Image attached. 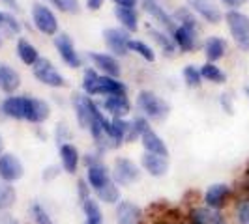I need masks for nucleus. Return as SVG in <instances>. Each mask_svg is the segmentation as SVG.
Listing matches in <instances>:
<instances>
[{
	"mask_svg": "<svg viewBox=\"0 0 249 224\" xmlns=\"http://www.w3.org/2000/svg\"><path fill=\"white\" fill-rule=\"evenodd\" d=\"M83 90L88 96H125L127 88L124 82H120L114 77H107V75L96 73L94 69H87L85 77H83Z\"/></svg>",
	"mask_w": 249,
	"mask_h": 224,
	"instance_id": "nucleus-1",
	"label": "nucleus"
},
{
	"mask_svg": "<svg viewBox=\"0 0 249 224\" xmlns=\"http://www.w3.org/2000/svg\"><path fill=\"white\" fill-rule=\"evenodd\" d=\"M137 107L144 114V118L156 120V122L165 120L169 116V111H171L169 105H167V101H163L161 97H158L154 92H148V90H142L139 94Z\"/></svg>",
	"mask_w": 249,
	"mask_h": 224,
	"instance_id": "nucleus-2",
	"label": "nucleus"
},
{
	"mask_svg": "<svg viewBox=\"0 0 249 224\" xmlns=\"http://www.w3.org/2000/svg\"><path fill=\"white\" fill-rule=\"evenodd\" d=\"M112 181L118 187H127L137 183L141 179V168L137 162H133L127 157H116L111 168Z\"/></svg>",
	"mask_w": 249,
	"mask_h": 224,
	"instance_id": "nucleus-3",
	"label": "nucleus"
},
{
	"mask_svg": "<svg viewBox=\"0 0 249 224\" xmlns=\"http://www.w3.org/2000/svg\"><path fill=\"white\" fill-rule=\"evenodd\" d=\"M227 19V25L229 30L234 37L236 45L240 49L249 50V17L244 13L236 12V10H231V12L225 15Z\"/></svg>",
	"mask_w": 249,
	"mask_h": 224,
	"instance_id": "nucleus-4",
	"label": "nucleus"
},
{
	"mask_svg": "<svg viewBox=\"0 0 249 224\" xmlns=\"http://www.w3.org/2000/svg\"><path fill=\"white\" fill-rule=\"evenodd\" d=\"M231 198H232V189L227 183H212L202 194L204 206L210 209H215V211H223L229 206Z\"/></svg>",
	"mask_w": 249,
	"mask_h": 224,
	"instance_id": "nucleus-5",
	"label": "nucleus"
},
{
	"mask_svg": "<svg viewBox=\"0 0 249 224\" xmlns=\"http://www.w3.org/2000/svg\"><path fill=\"white\" fill-rule=\"evenodd\" d=\"M114 219L116 224H144V211L131 200H120L114 206Z\"/></svg>",
	"mask_w": 249,
	"mask_h": 224,
	"instance_id": "nucleus-6",
	"label": "nucleus"
},
{
	"mask_svg": "<svg viewBox=\"0 0 249 224\" xmlns=\"http://www.w3.org/2000/svg\"><path fill=\"white\" fill-rule=\"evenodd\" d=\"M32 21H34V26L45 36H54L58 32V21H56L54 13L43 4L32 6Z\"/></svg>",
	"mask_w": 249,
	"mask_h": 224,
	"instance_id": "nucleus-7",
	"label": "nucleus"
},
{
	"mask_svg": "<svg viewBox=\"0 0 249 224\" xmlns=\"http://www.w3.org/2000/svg\"><path fill=\"white\" fill-rule=\"evenodd\" d=\"M34 77L41 84H47L51 88H62L66 86V79L58 73V69L47 60V58H39L34 64Z\"/></svg>",
	"mask_w": 249,
	"mask_h": 224,
	"instance_id": "nucleus-8",
	"label": "nucleus"
},
{
	"mask_svg": "<svg viewBox=\"0 0 249 224\" xmlns=\"http://www.w3.org/2000/svg\"><path fill=\"white\" fill-rule=\"evenodd\" d=\"M25 176V166L21 159L13 153H2L0 155V181L15 183Z\"/></svg>",
	"mask_w": 249,
	"mask_h": 224,
	"instance_id": "nucleus-9",
	"label": "nucleus"
},
{
	"mask_svg": "<svg viewBox=\"0 0 249 224\" xmlns=\"http://www.w3.org/2000/svg\"><path fill=\"white\" fill-rule=\"evenodd\" d=\"M186 223L189 224H229L223 211H215L206 206H193L186 213Z\"/></svg>",
	"mask_w": 249,
	"mask_h": 224,
	"instance_id": "nucleus-10",
	"label": "nucleus"
},
{
	"mask_svg": "<svg viewBox=\"0 0 249 224\" xmlns=\"http://www.w3.org/2000/svg\"><path fill=\"white\" fill-rule=\"evenodd\" d=\"M85 179L88 181L90 189L96 192V191H100L101 187H105L107 183H111L112 181L111 168H109L103 161L98 162V164H92V166H88L87 168Z\"/></svg>",
	"mask_w": 249,
	"mask_h": 224,
	"instance_id": "nucleus-11",
	"label": "nucleus"
},
{
	"mask_svg": "<svg viewBox=\"0 0 249 224\" xmlns=\"http://www.w3.org/2000/svg\"><path fill=\"white\" fill-rule=\"evenodd\" d=\"M103 37H105V43L111 52L118 54V56H124L127 54V43H129V34L122 30V28H107L103 32Z\"/></svg>",
	"mask_w": 249,
	"mask_h": 224,
	"instance_id": "nucleus-12",
	"label": "nucleus"
},
{
	"mask_svg": "<svg viewBox=\"0 0 249 224\" xmlns=\"http://www.w3.org/2000/svg\"><path fill=\"white\" fill-rule=\"evenodd\" d=\"M141 166L144 172H148L152 177H163L169 172V157L163 155H154V153H142L141 157Z\"/></svg>",
	"mask_w": 249,
	"mask_h": 224,
	"instance_id": "nucleus-13",
	"label": "nucleus"
},
{
	"mask_svg": "<svg viewBox=\"0 0 249 224\" xmlns=\"http://www.w3.org/2000/svg\"><path fill=\"white\" fill-rule=\"evenodd\" d=\"M54 47H56V50L62 56V60L70 67H81V56L77 54V50L73 47V41H71V37L68 36V34H58V36L54 37Z\"/></svg>",
	"mask_w": 249,
	"mask_h": 224,
	"instance_id": "nucleus-14",
	"label": "nucleus"
},
{
	"mask_svg": "<svg viewBox=\"0 0 249 224\" xmlns=\"http://www.w3.org/2000/svg\"><path fill=\"white\" fill-rule=\"evenodd\" d=\"M51 116V109L45 101L37 97H26L25 120L30 124H43Z\"/></svg>",
	"mask_w": 249,
	"mask_h": 224,
	"instance_id": "nucleus-15",
	"label": "nucleus"
},
{
	"mask_svg": "<svg viewBox=\"0 0 249 224\" xmlns=\"http://www.w3.org/2000/svg\"><path fill=\"white\" fill-rule=\"evenodd\" d=\"M81 153L75 144L68 142L60 146V162H62V168L66 174H77L79 170V164H81Z\"/></svg>",
	"mask_w": 249,
	"mask_h": 224,
	"instance_id": "nucleus-16",
	"label": "nucleus"
},
{
	"mask_svg": "<svg viewBox=\"0 0 249 224\" xmlns=\"http://www.w3.org/2000/svg\"><path fill=\"white\" fill-rule=\"evenodd\" d=\"M197 32L199 30H193V28H187V26L178 25L173 30V41L180 50L189 52L197 47Z\"/></svg>",
	"mask_w": 249,
	"mask_h": 224,
	"instance_id": "nucleus-17",
	"label": "nucleus"
},
{
	"mask_svg": "<svg viewBox=\"0 0 249 224\" xmlns=\"http://www.w3.org/2000/svg\"><path fill=\"white\" fill-rule=\"evenodd\" d=\"M141 144H142V148L146 153H154V155H163V157H169V148H167V144H165V140H163L152 127H150L146 133H142V137H141Z\"/></svg>",
	"mask_w": 249,
	"mask_h": 224,
	"instance_id": "nucleus-18",
	"label": "nucleus"
},
{
	"mask_svg": "<svg viewBox=\"0 0 249 224\" xmlns=\"http://www.w3.org/2000/svg\"><path fill=\"white\" fill-rule=\"evenodd\" d=\"M88 56H90V60L94 62V65L100 67L107 77H114V79H116V77L120 75V64H118V60H116L114 56L105 54V52H90Z\"/></svg>",
	"mask_w": 249,
	"mask_h": 224,
	"instance_id": "nucleus-19",
	"label": "nucleus"
},
{
	"mask_svg": "<svg viewBox=\"0 0 249 224\" xmlns=\"http://www.w3.org/2000/svg\"><path fill=\"white\" fill-rule=\"evenodd\" d=\"M189 4L204 21H208L212 25H217L221 21V12L212 0H189Z\"/></svg>",
	"mask_w": 249,
	"mask_h": 224,
	"instance_id": "nucleus-20",
	"label": "nucleus"
},
{
	"mask_svg": "<svg viewBox=\"0 0 249 224\" xmlns=\"http://www.w3.org/2000/svg\"><path fill=\"white\" fill-rule=\"evenodd\" d=\"M103 109L109 112L112 118H124L131 111V103L125 96H109L103 101Z\"/></svg>",
	"mask_w": 249,
	"mask_h": 224,
	"instance_id": "nucleus-21",
	"label": "nucleus"
},
{
	"mask_svg": "<svg viewBox=\"0 0 249 224\" xmlns=\"http://www.w3.org/2000/svg\"><path fill=\"white\" fill-rule=\"evenodd\" d=\"M26 109V96H10L2 103V112L4 116L13 118V120H25Z\"/></svg>",
	"mask_w": 249,
	"mask_h": 224,
	"instance_id": "nucleus-22",
	"label": "nucleus"
},
{
	"mask_svg": "<svg viewBox=\"0 0 249 224\" xmlns=\"http://www.w3.org/2000/svg\"><path fill=\"white\" fill-rule=\"evenodd\" d=\"M19 86H21L19 73L13 67H10L8 64L0 62V90L6 94H13Z\"/></svg>",
	"mask_w": 249,
	"mask_h": 224,
	"instance_id": "nucleus-23",
	"label": "nucleus"
},
{
	"mask_svg": "<svg viewBox=\"0 0 249 224\" xmlns=\"http://www.w3.org/2000/svg\"><path fill=\"white\" fill-rule=\"evenodd\" d=\"M142 8L146 10V13H150L158 23H161L165 28H169L171 32L175 30V21H173V17L169 15V13L163 10L161 6L158 4V0H142Z\"/></svg>",
	"mask_w": 249,
	"mask_h": 224,
	"instance_id": "nucleus-24",
	"label": "nucleus"
},
{
	"mask_svg": "<svg viewBox=\"0 0 249 224\" xmlns=\"http://www.w3.org/2000/svg\"><path fill=\"white\" fill-rule=\"evenodd\" d=\"M81 209L85 215L83 224H105V217L101 211V204L96 198H88L81 204Z\"/></svg>",
	"mask_w": 249,
	"mask_h": 224,
	"instance_id": "nucleus-25",
	"label": "nucleus"
},
{
	"mask_svg": "<svg viewBox=\"0 0 249 224\" xmlns=\"http://www.w3.org/2000/svg\"><path fill=\"white\" fill-rule=\"evenodd\" d=\"M90 105H92V99L87 97V96H81V94L73 96V109L75 116H77V124L81 125L83 129H88V124H90Z\"/></svg>",
	"mask_w": 249,
	"mask_h": 224,
	"instance_id": "nucleus-26",
	"label": "nucleus"
},
{
	"mask_svg": "<svg viewBox=\"0 0 249 224\" xmlns=\"http://www.w3.org/2000/svg\"><path fill=\"white\" fill-rule=\"evenodd\" d=\"M94 198L98 200L100 204H105V206H116L122 200V191H120V187L116 185L114 181H111L105 187H101L100 191H96Z\"/></svg>",
	"mask_w": 249,
	"mask_h": 224,
	"instance_id": "nucleus-27",
	"label": "nucleus"
},
{
	"mask_svg": "<svg viewBox=\"0 0 249 224\" xmlns=\"http://www.w3.org/2000/svg\"><path fill=\"white\" fill-rule=\"evenodd\" d=\"M114 15L118 19V23L124 26L125 30L135 32L139 28V15L135 8H125V6H116L114 8Z\"/></svg>",
	"mask_w": 249,
	"mask_h": 224,
	"instance_id": "nucleus-28",
	"label": "nucleus"
},
{
	"mask_svg": "<svg viewBox=\"0 0 249 224\" xmlns=\"http://www.w3.org/2000/svg\"><path fill=\"white\" fill-rule=\"evenodd\" d=\"M127 133H129V122H125L124 118H112L111 120V138L116 144V148H120L127 140Z\"/></svg>",
	"mask_w": 249,
	"mask_h": 224,
	"instance_id": "nucleus-29",
	"label": "nucleus"
},
{
	"mask_svg": "<svg viewBox=\"0 0 249 224\" xmlns=\"http://www.w3.org/2000/svg\"><path fill=\"white\" fill-rule=\"evenodd\" d=\"M17 204V189L13 183L0 181V211H10Z\"/></svg>",
	"mask_w": 249,
	"mask_h": 224,
	"instance_id": "nucleus-30",
	"label": "nucleus"
},
{
	"mask_svg": "<svg viewBox=\"0 0 249 224\" xmlns=\"http://www.w3.org/2000/svg\"><path fill=\"white\" fill-rule=\"evenodd\" d=\"M225 49H227V43L217 36L208 37L206 43H204V52H206V58H208L210 62H215V60L223 58Z\"/></svg>",
	"mask_w": 249,
	"mask_h": 224,
	"instance_id": "nucleus-31",
	"label": "nucleus"
},
{
	"mask_svg": "<svg viewBox=\"0 0 249 224\" xmlns=\"http://www.w3.org/2000/svg\"><path fill=\"white\" fill-rule=\"evenodd\" d=\"M17 54H19L21 62L26 64V65H34L39 60V52H37V49L28 39H19V43H17Z\"/></svg>",
	"mask_w": 249,
	"mask_h": 224,
	"instance_id": "nucleus-32",
	"label": "nucleus"
},
{
	"mask_svg": "<svg viewBox=\"0 0 249 224\" xmlns=\"http://www.w3.org/2000/svg\"><path fill=\"white\" fill-rule=\"evenodd\" d=\"M30 219H32L34 224H56L54 219L51 217V213L47 211V208L43 204H39V202H34L30 206Z\"/></svg>",
	"mask_w": 249,
	"mask_h": 224,
	"instance_id": "nucleus-33",
	"label": "nucleus"
},
{
	"mask_svg": "<svg viewBox=\"0 0 249 224\" xmlns=\"http://www.w3.org/2000/svg\"><path fill=\"white\" fill-rule=\"evenodd\" d=\"M150 129L148 120L144 116H137L133 122H129V133H127V140L125 142H133V140H141L142 133H146Z\"/></svg>",
	"mask_w": 249,
	"mask_h": 224,
	"instance_id": "nucleus-34",
	"label": "nucleus"
},
{
	"mask_svg": "<svg viewBox=\"0 0 249 224\" xmlns=\"http://www.w3.org/2000/svg\"><path fill=\"white\" fill-rule=\"evenodd\" d=\"M200 75H202V79H208L210 82H215V84H221L225 82V73L212 62H206L202 67H200Z\"/></svg>",
	"mask_w": 249,
	"mask_h": 224,
	"instance_id": "nucleus-35",
	"label": "nucleus"
},
{
	"mask_svg": "<svg viewBox=\"0 0 249 224\" xmlns=\"http://www.w3.org/2000/svg\"><path fill=\"white\" fill-rule=\"evenodd\" d=\"M127 49L133 50V52H137L141 58H144V60H148V62H154V60H156V54H154V50L150 49L148 45L144 43V41H139V39H129V43H127Z\"/></svg>",
	"mask_w": 249,
	"mask_h": 224,
	"instance_id": "nucleus-36",
	"label": "nucleus"
},
{
	"mask_svg": "<svg viewBox=\"0 0 249 224\" xmlns=\"http://www.w3.org/2000/svg\"><path fill=\"white\" fill-rule=\"evenodd\" d=\"M148 34H150L152 37H154V41H156V43H158V45H160V47H161V49L165 50V52H169V54H171V52H175V47H176L175 41H173L171 37L167 36L165 32H161V30H154V28H150Z\"/></svg>",
	"mask_w": 249,
	"mask_h": 224,
	"instance_id": "nucleus-37",
	"label": "nucleus"
},
{
	"mask_svg": "<svg viewBox=\"0 0 249 224\" xmlns=\"http://www.w3.org/2000/svg\"><path fill=\"white\" fill-rule=\"evenodd\" d=\"M0 28H6L8 34H19V32H21L19 21H17L13 15L4 13V12H0Z\"/></svg>",
	"mask_w": 249,
	"mask_h": 224,
	"instance_id": "nucleus-38",
	"label": "nucleus"
},
{
	"mask_svg": "<svg viewBox=\"0 0 249 224\" xmlns=\"http://www.w3.org/2000/svg\"><path fill=\"white\" fill-rule=\"evenodd\" d=\"M236 224H249V200H240L234 208Z\"/></svg>",
	"mask_w": 249,
	"mask_h": 224,
	"instance_id": "nucleus-39",
	"label": "nucleus"
},
{
	"mask_svg": "<svg viewBox=\"0 0 249 224\" xmlns=\"http://www.w3.org/2000/svg\"><path fill=\"white\" fill-rule=\"evenodd\" d=\"M176 19H178V23H180L182 26L193 28V30H199V25H197V21H195L193 13L189 12L187 8H184V10H178V12H176Z\"/></svg>",
	"mask_w": 249,
	"mask_h": 224,
	"instance_id": "nucleus-40",
	"label": "nucleus"
},
{
	"mask_svg": "<svg viewBox=\"0 0 249 224\" xmlns=\"http://www.w3.org/2000/svg\"><path fill=\"white\" fill-rule=\"evenodd\" d=\"M184 79H186L187 86H199L200 80H202L200 69H197L195 65H186V69H184Z\"/></svg>",
	"mask_w": 249,
	"mask_h": 224,
	"instance_id": "nucleus-41",
	"label": "nucleus"
},
{
	"mask_svg": "<svg viewBox=\"0 0 249 224\" xmlns=\"http://www.w3.org/2000/svg\"><path fill=\"white\" fill-rule=\"evenodd\" d=\"M49 2L64 13H79V0H49Z\"/></svg>",
	"mask_w": 249,
	"mask_h": 224,
	"instance_id": "nucleus-42",
	"label": "nucleus"
},
{
	"mask_svg": "<svg viewBox=\"0 0 249 224\" xmlns=\"http://www.w3.org/2000/svg\"><path fill=\"white\" fill-rule=\"evenodd\" d=\"M90 192H92V189H90V185H88V181L85 179V177H81V179L77 181V196H79V202L83 204L85 200L92 198Z\"/></svg>",
	"mask_w": 249,
	"mask_h": 224,
	"instance_id": "nucleus-43",
	"label": "nucleus"
},
{
	"mask_svg": "<svg viewBox=\"0 0 249 224\" xmlns=\"http://www.w3.org/2000/svg\"><path fill=\"white\" fill-rule=\"evenodd\" d=\"M54 138H56V144H68L70 142V129L66 124H58L54 129Z\"/></svg>",
	"mask_w": 249,
	"mask_h": 224,
	"instance_id": "nucleus-44",
	"label": "nucleus"
},
{
	"mask_svg": "<svg viewBox=\"0 0 249 224\" xmlns=\"http://www.w3.org/2000/svg\"><path fill=\"white\" fill-rule=\"evenodd\" d=\"M58 174H60V168L54 166V164H51V166H47V168L43 170L41 177H43V181H53L54 177H58Z\"/></svg>",
	"mask_w": 249,
	"mask_h": 224,
	"instance_id": "nucleus-45",
	"label": "nucleus"
},
{
	"mask_svg": "<svg viewBox=\"0 0 249 224\" xmlns=\"http://www.w3.org/2000/svg\"><path fill=\"white\" fill-rule=\"evenodd\" d=\"M0 224H23L12 211H0Z\"/></svg>",
	"mask_w": 249,
	"mask_h": 224,
	"instance_id": "nucleus-46",
	"label": "nucleus"
},
{
	"mask_svg": "<svg viewBox=\"0 0 249 224\" xmlns=\"http://www.w3.org/2000/svg\"><path fill=\"white\" fill-rule=\"evenodd\" d=\"M103 2H105V0H87V6H88V10L96 12V10H100L101 6H103Z\"/></svg>",
	"mask_w": 249,
	"mask_h": 224,
	"instance_id": "nucleus-47",
	"label": "nucleus"
},
{
	"mask_svg": "<svg viewBox=\"0 0 249 224\" xmlns=\"http://www.w3.org/2000/svg\"><path fill=\"white\" fill-rule=\"evenodd\" d=\"M221 105L229 114H232V105H231V96H221Z\"/></svg>",
	"mask_w": 249,
	"mask_h": 224,
	"instance_id": "nucleus-48",
	"label": "nucleus"
},
{
	"mask_svg": "<svg viewBox=\"0 0 249 224\" xmlns=\"http://www.w3.org/2000/svg\"><path fill=\"white\" fill-rule=\"evenodd\" d=\"M116 6H125V8H135L137 0H114Z\"/></svg>",
	"mask_w": 249,
	"mask_h": 224,
	"instance_id": "nucleus-49",
	"label": "nucleus"
},
{
	"mask_svg": "<svg viewBox=\"0 0 249 224\" xmlns=\"http://www.w3.org/2000/svg\"><path fill=\"white\" fill-rule=\"evenodd\" d=\"M227 6H231V8H238V6H242L246 0H223Z\"/></svg>",
	"mask_w": 249,
	"mask_h": 224,
	"instance_id": "nucleus-50",
	"label": "nucleus"
},
{
	"mask_svg": "<svg viewBox=\"0 0 249 224\" xmlns=\"http://www.w3.org/2000/svg\"><path fill=\"white\" fill-rule=\"evenodd\" d=\"M2 2H4V4H8V6H10L12 10H15V12L19 10V2H17V0H2Z\"/></svg>",
	"mask_w": 249,
	"mask_h": 224,
	"instance_id": "nucleus-51",
	"label": "nucleus"
},
{
	"mask_svg": "<svg viewBox=\"0 0 249 224\" xmlns=\"http://www.w3.org/2000/svg\"><path fill=\"white\" fill-rule=\"evenodd\" d=\"M152 224H173V223H169V221H165V219H161V217H160V219H156Z\"/></svg>",
	"mask_w": 249,
	"mask_h": 224,
	"instance_id": "nucleus-52",
	"label": "nucleus"
},
{
	"mask_svg": "<svg viewBox=\"0 0 249 224\" xmlns=\"http://www.w3.org/2000/svg\"><path fill=\"white\" fill-rule=\"evenodd\" d=\"M4 153V140H2V137H0V155Z\"/></svg>",
	"mask_w": 249,
	"mask_h": 224,
	"instance_id": "nucleus-53",
	"label": "nucleus"
},
{
	"mask_svg": "<svg viewBox=\"0 0 249 224\" xmlns=\"http://www.w3.org/2000/svg\"><path fill=\"white\" fill-rule=\"evenodd\" d=\"M246 176H248V179H249V166H248V170H246Z\"/></svg>",
	"mask_w": 249,
	"mask_h": 224,
	"instance_id": "nucleus-54",
	"label": "nucleus"
},
{
	"mask_svg": "<svg viewBox=\"0 0 249 224\" xmlns=\"http://www.w3.org/2000/svg\"><path fill=\"white\" fill-rule=\"evenodd\" d=\"M246 92H248V96H249V86H248V88H246Z\"/></svg>",
	"mask_w": 249,
	"mask_h": 224,
	"instance_id": "nucleus-55",
	"label": "nucleus"
},
{
	"mask_svg": "<svg viewBox=\"0 0 249 224\" xmlns=\"http://www.w3.org/2000/svg\"><path fill=\"white\" fill-rule=\"evenodd\" d=\"M0 45H2V37H0Z\"/></svg>",
	"mask_w": 249,
	"mask_h": 224,
	"instance_id": "nucleus-56",
	"label": "nucleus"
},
{
	"mask_svg": "<svg viewBox=\"0 0 249 224\" xmlns=\"http://www.w3.org/2000/svg\"><path fill=\"white\" fill-rule=\"evenodd\" d=\"M186 224H189V223H186Z\"/></svg>",
	"mask_w": 249,
	"mask_h": 224,
	"instance_id": "nucleus-57",
	"label": "nucleus"
}]
</instances>
